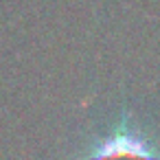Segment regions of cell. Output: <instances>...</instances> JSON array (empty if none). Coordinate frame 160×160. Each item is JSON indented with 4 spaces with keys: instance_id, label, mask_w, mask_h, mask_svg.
<instances>
[{
    "instance_id": "1",
    "label": "cell",
    "mask_w": 160,
    "mask_h": 160,
    "mask_svg": "<svg viewBox=\"0 0 160 160\" xmlns=\"http://www.w3.org/2000/svg\"><path fill=\"white\" fill-rule=\"evenodd\" d=\"M90 160H158V158L147 140L129 132H118L105 138L92 151Z\"/></svg>"
}]
</instances>
